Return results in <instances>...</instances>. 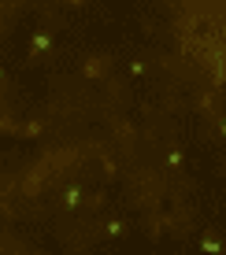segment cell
Wrapping results in <instances>:
<instances>
[{
	"label": "cell",
	"instance_id": "2",
	"mask_svg": "<svg viewBox=\"0 0 226 255\" xmlns=\"http://www.w3.org/2000/svg\"><path fill=\"white\" fill-rule=\"evenodd\" d=\"M78 204H82V189H74V185H71V189L63 192V207H67V211H74Z\"/></svg>",
	"mask_w": 226,
	"mask_h": 255
},
{
	"label": "cell",
	"instance_id": "6",
	"mask_svg": "<svg viewBox=\"0 0 226 255\" xmlns=\"http://www.w3.org/2000/svg\"><path fill=\"white\" fill-rule=\"evenodd\" d=\"M223 133H226V122H223Z\"/></svg>",
	"mask_w": 226,
	"mask_h": 255
},
{
	"label": "cell",
	"instance_id": "5",
	"mask_svg": "<svg viewBox=\"0 0 226 255\" xmlns=\"http://www.w3.org/2000/svg\"><path fill=\"white\" fill-rule=\"evenodd\" d=\"M4 196H7V181L0 178V204H4Z\"/></svg>",
	"mask_w": 226,
	"mask_h": 255
},
{
	"label": "cell",
	"instance_id": "3",
	"mask_svg": "<svg viewBox=\"0 0 226 255\" xmlns=\"http://www.w3.org/2000/svg\"><path fill=\"white\" fill-rule=\"evenodd\" d=\"M45 48H48V33H33V41H30V52H33V56H41Z\"/></svg>",
	"mask_w": 226,
	"mask_h": 255
},
{
	"label": "cell",
	"instance_id": "1",
	"mask_svg": "<svg viewBox=\"0 0 226 255\" xmlns=\"http://www.w3.org/2000/svg\"><path fill=\"white\" fill-rule=\"evenodd\" d=\"M104 70H108V59L104 56H89L85 59V78H100Z\"/></svg>",
	"mask_w": 226,
	"mask_h": 255
},
{
	"label": "cell",
	"instance_id": "4",
	"mask_svg": "<svg viewBox=\"0 0 226 255\" xmlns=\"http://www.w3.org/2000/svg\"><path fill=\"white\" fill-rule=\"evenodd\" d=\"M41 129H45V126H41V122H37V119H33V122H26V133H30V137H37V133H41Z\"/></svg>",
	"mask_w": 226,
	"mask_h": 255
}]
</instances>
